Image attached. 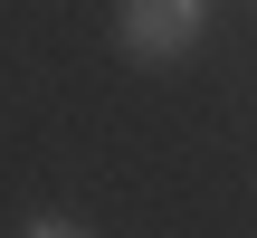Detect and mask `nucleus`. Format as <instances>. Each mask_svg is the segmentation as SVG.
<instances>
[{
	"label": "nucleus",
	"instance_id": "obj_2",
	"mask_svg": "<svg viewBox=\"0 0 257 238\" xmlns=\"http://www.w3.org/2000/svg\"><path fill=\"white\" fill-rule=\"evenodd\" d=\"M19 238H95V229H76V219H29Z\"/></svg>",
	"mask_w": 257,
	"mask_h": 238
},
{
	"label": "nucleus",
	"instance_id": "obj_1",
	"mask_svg": "<svg viewBox=\"0 0 257 238\" xmlns=\"http://www.w3.org/2000/svg\"><path fill=\"white\" fill-rule=\"evenodd\" d=\"M200 19H210V0H114V48L134 67H172L200 48Z\"/></svg>",
	"mask_w": 257,
	"mask_h": 238
}]
</instances>
